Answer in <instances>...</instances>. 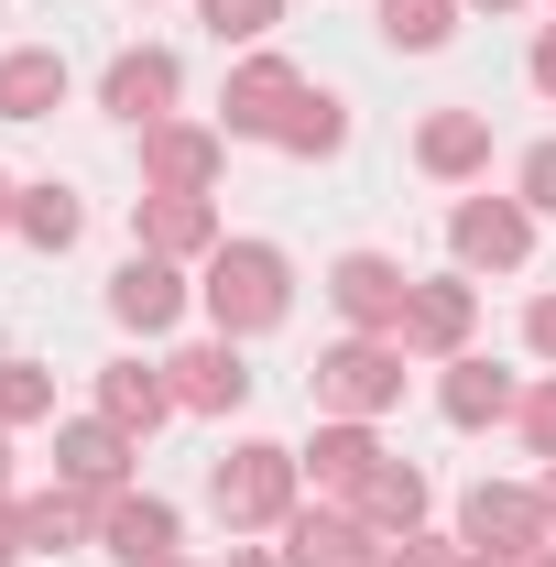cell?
Wrapping results in <instances>:
<instances>
[{
  "label": "cell",
  "mask_w": 556,
  "mask_h": 567,
  "mask_svg": "<svg viewBox=\"0 0 556 567\" xmlns=\"http://www.w3.org/2000/svg\"><path fill=\"white\" fill-rule=\"evenodd\" d=\"M284 306H295V274H284L274 240H218V251H208V317H218V339H262V328H284Z\"/></svg>",
  "instance_id": "1"
},
{
  "label": "cell",
  "mask_w": 556,
  "mask_h": 567,
  "mask_svg": "<svg viewBox=\"0 0 556 567\" xmlns=\"http://www.w3.org/2000/svg\"><path fill=\"white\" fill-rule=\"evenodd\" d=\"M208 502H218V524H240V535L284 524V513H295V447H229Z\"/></svg>",
  "instance_id": "2"
},
{
  "label": "cell",
  "mask_w": 556,
  "mask_h": 567,
  "mask_svg": "<svg viewBox=\"0 0 556 567\" xmlns=\"http://www.w3.org/2000/svg\"><path fill=\"white\" fill-rule=\"evenodd\" d=\"M404 393V339H339L317 360V404L328 415H382Z\"/></svg>",
  "instance_id": "3"
},
{
  "label": "cell",
  "mask_w": 556,
  "mask_h": 567,
  "mask_svg": "<svg viewBox=\"0 0 556 567\" xmlns=\"http://www.w3.org/2000/svg\"><path fill=\"white\" fill-rule=\"evenodd\" d=\"M328 295H339V317L360 328V339H404V306H415L404 262H382V251H349L339 274H328Z\"/></svg>",
  "instance_id": "4"
},
{
  "label": "cell",
  "mask_w": 556,
  "mask_h": 567,
  "mask_svg": "<svg viewBox=\"0 0 556 567\" xmlns=\"http://www.w3.org/2000/svg\"><path fill=\"white\" fill-rule=\"evenodd\" d=\"M447 240H459V262H491V274H513V262L535 251V218H524V197H470V208L447 218Z\"/></svg>",
  "instance_id": "5"
},
{
  "label": "cell",
  "mask_w": 556,
  "mask_h": 567,
  "mask_svg": "<svg viewBox=\"0 0 556 567\" xmlns=\"http://www.w3.org/2000/svg\"><path fill=\"white\" fill-rule=\"evenodd\" d=\"M459 524H470L481 557H546V502H535V492H491V481H481Z\"/></svg>",
  "instance_id": "6"
},
{
  "label": "cell",
  "mask_w": 556,
  "mask_h": 567,
  "mask_svg": "<svg viewBox=\"0 0 556 567\" xmlns=\"http://www.w3.org/2000/svg\"><path fill=\"white\" fill-rule=\"evenodd\" d=\"M284 567H382V535L360 513H284Z\"/></svg>",
  "instance_id": "7"
},
{
  "label": "cell",
  "mask_w": 556,
  "mask_h": 567,
  "mask_svg": "<svg viewBox=\"0 0 556 567\" xmlns=\"http://www.w3.org/2000/svg\"><path fill=\"white\" fill-rule=\"evenodd\" d=\"M110 317H121V328H142V339H153V328H175V317H186L175 262H164V251H132V262L110 274Z\"/></svg>",
  "instance_id": "8"
},
{
  "label": "cell",
  "mask_w": 556,
  "mask_h": 567,
  "mask_svg": "<svg viewBox=\"0 0 556 567\" xmlns=\"http://www.w3.org/2000/svg\"><path fill=\"white\" fill-rule=\"evenodd\" d=\"M99 535H110V557H121V567H175V502H153V492H110Z\"/></svg>",
  "instance_id": "9"
},
{
  "label": "cell",
  "mask_w": 556,
  "mask_h": 567,
  "mask_svg": "<svg viewBox=\"0 0 556 567\" xmlns=\"http://www.w3.org/2000/svg\"><path fill=\"white\" fill-rule=\"evenodd\" d=\"M142 175H153V197H208L218 132H175V121H153V132H142Z\"/></svg>",
  "instance_id": "10"
},
{
  "label": "cell",
  "mask_w": 556,
  "mask_h": 567,
  "mask_svg": "<svg viewBox=\"0 0 556 567\" xmlns=\"http://www.w3.org/2000/svg\"><path fill=\"white\" fill-rule=\"evenodd\" d=\"M99 110H110V121H142V132H153V121L175 110V55H164V44L121 55V66L99 76Z\"/></svg>",
  "instance_id": "11"
},
{
  "label": "cell",
  "mask_w": 556,
  "mask_h": 567,
  "mask_svg": "<svg viewBox=\"0 0 556 567\" xmlns=\"http://www.w3.org/2000/svg\"><path fill=\"white\" fill-rule=\"evenodd\" d=\"M121 458H132V425L87 415L55 436V470H66V492H121Z\"/></svg>",
  "instance_id": "12"
},
{
  "label": "cell",
  "mask_w": 556,
  "mask_h": 567,
  "mask_svg": "<svg viewBox=\"0 0 556 567\" xmlns=\"http://www.w3.org/2000/svg\"><path fill=\"white\" fill-rule=\"evenodd\" d=\"M240 393H251V371H240V339H208V350L175 360V404H186V415H229Z\"/></svg>",
  "instance_id": "13"
},
{
  "label": "cell",
  "mask_w": 556,
  "mask_h": 567,
  "mask_svg": "<svg viewBox=\"0 0 556 567\" xmlns=\"http://www.w3.org/2000/svg\"><path fill=\"white\" fill-rule=\"evenodd\" d=\"M295 99H306V87H295V66H284V55H251V66L229 76V132H262V142H274Z\"/></svg>",
  "instance_id": "14"
},
{
  "label": "cell",
  "mask_w": 556,
  "mask_h": 567,
  "mask_svg": "<svg viewBox=\"0 0 556 567\" xmlns=\"http://www.w3.org/2000/svg\"><path fill=\"white\" fill-rule=\"evenodd\" d=\"M459 339H470V284H459V274L415 284V306H404V350H436V360H459Z\"/></svg>",
  "instance_id": "15"
},
{
  "label": "cell",
  "mask_w": 556,
  "mask_h": 567,
  "mask_svg": "<svg viewBox=\"0 0 556 567\" xmlns=\"http://www.w3.org/2000/svg\"><path fill=\"white\" fill-rule=\"evenodd\" d=\"M295 470H317V492H360V481L382 470V447H371V425H360V415H339V425H317V447H306Z\"/></svg>",
  "instance_id": "16"
},
{
  "label": "cell",
  "mask_w": 556,
  "mask_h": 567,
  "mask_svg": "<svg viewBox=\"0 0 556 567\" xmlns=\"http://www.w3.org/2000/svg\"><path fill=\"white\" fill-rule=\"evenodd\" d=\"M349 502H360V524H371V535H415V524H425V470L382 458V470H371Z\"/></svg>",
  "instance_id": "17"
},
{
  "label": "cell",
  "mask_w": 556,
  "mask_h": 567,
  "mask_svg": "<svg viewBox=\"0 0 556 567\" xmlns=\"http://www.w3.org/2000/svg\"><path fill=\"white\" fill-rule=\"evenodd\" d=\"M415 164L425 175H481L491 164V121L481 110H436V121L415 132Z\"/></svg>",
  "instance_id": "18"
},
{
  "label": "cell",
  "mask_w": 556,
  "mask_h": 567,
  "mask_svg": "<svg viewBox=\"0 0 556 567\" xmlns=\"http://www.w3.org/2000/svg\"><path fill=\"white\" fill-rule=\"evenodd\" d=\"M99 415H110V425H164V415H175V382L142 371V360H110V371H99Z\"/></svg>",
  "instance_id": "19"
},
{
  "label": "cell",
  "mask_w": 556,
  "mask_h": 567,
  "mask_svg": "<svg viewBox=\"0 0 556 567\" xmlns=\"http://www.w3.org/2000/svg\"><path fill=\"white\" fill-rule=\"evenodd\" d=\"M55 99H66V55H44V44L33 55H0V121H44Z\"/></svg>",
  "instance_id": "20"
},
{
  "label": "cell",
  "mask_w": 556,
  "mask_h": 567,
  "mask_svg": "<svg viewBox=\"0 0 556 567\" xmlns=\"http://www.w3.org/2000/svg\"><path fill=\"white\" fill-rule=\"evenodd\" d=\"M208 197H153L142 208V251H164V262H186V251H208Z\"/></svg>",
  "instance_id": "21"
},
{
  "label": "cell",
  "mask_w": 556,
  "mask_h": 567,
  "mask_svg": "<svg viewBox=\"0 0 556 567\" xmlns=\"http://www.w3.org/2000/svg\"><path fill=\"white\" fill-rule=\"evenodd\" d=\"M447 425H491V415H513V382L491 371V360H447Z\"/></svg>",
  "instance_id": "22"
},
{
  "label": "cell",
  "mask_w": 556,
  "mask_h": 567,
  "mask_svg": "<svg viewBox=\"0 0 556 567\" xmlns=\"http://www.w3.org/2000/svg\"><path fill=\"white\" fill-rule=\"evenodd\" d=\"M11 524H22V546H33V557H55V546L87 535V492H33V502H11Z\"/></svg>",
  "instance_id": "23"
},
{
  "label": "cell",
  "mask_w": 556,
  "mask_h": 567,
  "mask_svg": "<svg viewBox=\"0 0 556 567\" xmlns=\"http://www.w3.org/2000/svg\"><path fill=\"white\" fill-rule=\"evenodd\" d=\"M284 153H339V142H349V110H339V99H328V87H306V99H295V110H284Z\"/></svg>",
  "instance_id": "24"
},
{
  "label": "cell",
  "mask_w": 556,
  "mask_h": 567,
  "mask_svg": "<svg viewBox=\"0 0 556 567\" xmlns=\"http://www.w3.org/2000/svg\"><path fill=\"white\" fill-rule=\"evenodd\" d=\"M11 229H22V240H33V251H66L76 229H87V208H76L66 186H33V197H22V208H11Z\"/></svg>",
  "instance_id": "25"
},
{
  "label": "cell",
  "mask_w": 556,
  "mask_h": 567,
  "mask_svg": "<svg viewBox=\"0 0 556 567\" xmlns=\"http://www.w3.org/2000/svg\"><path fill=\"white\" fill-rule=\"evenodd\" d=\"M447 22H459V0H382V44H404V55H436Z\"/></svg>",
  "instance_id": "26"
},
{
  "label": "cell",
  "mask_w": 556,
  "mask_h": 567,
  "mask_svg": "<svg viewBox=\"0 0 556 567\" xmlns=\"http://www.w3.org/2000/svg\"><path fill=\"white\" fill-rule=\"evenodd\" d=\"M33 415H55V382L33 360H0V425H33Z\"/></svg>",
  "instance_id": "27"
},
{
  "label": "cell",
  "mask_w": 556,
  "mask_h": 567,
  "mask_svg": "<svg viewBox=\"0 0 556 567\" xmlns=\"http://www.w3.org/2000/svg\"><path fill=\"white\" fill-rule=\"evenodd\" d=\"M197 11H208V33H218V44H262L284 0H197Z\"/></svg>",
  "instance_id": "28"
},
{
  "label": "cell",
  "mask_w": 556,
  "mask_h": 567,
  "mask_svg": "<svg viewBox=\"0 0 556 567\" xmlns=\"http://www.w3.org/2000/svg\"><path fill=\"white\" fill-rule=\"evenodd\" d=\"M513 415H524V436H535V447H546V458H556V382H535V393H524Z\"/></svg>",
  "instance_id": "29"
},
{
  "label": "cell",
  "mask_w": 556,
  "mask_h": 567,
  "mask_svg": "<svg viewBox=\"0 0 556 567\" xmlns=\"http://www.w3.org/2000/svg\"><path fill=\"white\" fill-rule=\"evenodd\" d=\"M524 208H556V142L524 153Z\"/></svg>",
  "instance_id": "30"
},
{
  "label": "cell",
  "mask_w": 556,
  "mask_h": 567,
  "mask_svg": "<svg viewBox=\"0 0 556 567\" xmlns=\"http://www.w3.org/2000/svg\"><path fill=\"white\" fill-rule=\"evenodd\" d=\"M382 567H470V557H459V546H436V535H404Z\"/></svg>",
  "instance_id": "31"
},
{
  "label": "cell",
  "mask_w": 556,
  "mask_h": 567,
  "mask_svg": "<svg viewBox=\"0 0 556 567\" xmlns=\"http://www.w3.org/2000/svg\"><path fill=\"white\" fill-rule=\"evenodd\" d=\"M524 339H535V350L556 360V295H535V317H524Z\"/></svg>",
  "instance_id": "32"
},
{
  "label": "cell",
  "mask_w": 556,
  "mask_h": 567,
  "mask_svg": "<svg viewBox=\"0 0 556 567\" xmlns=\"http://www.w3.org/2000/svg\"><path fill=\"white\" fill-rule=\"evenodd\" d=\"M535 87L556 99V22H546V44H535Z\"/></svg>",
  "instance_id": "33"
},
{
  "label": "cell",
  "mask_w": 556,
  "mask_h": 567,
  "mask_svg": "<svg viewBox=\"0 0 556 567\" xmlns=\"http://www.w3.org/2000/svg\"><path fill=\"white\" fill-rule=\"evenodd\" d=\"M22 557V524H11V502H0V567Z\"/></svg>",
  "instance_id": "34"
},
{
  "label": "cell",
  "mask_w": 556,
  "mask_h": 567,
  "mask_svg": "<svg viewBox=\"0 0 556 567\" xmlns=\"http://www.w3.org/2000/svg\"><path fill=\"white\" fill-rule=\"evenodd\" d=\"M535 502H546V524H556V458H546V492H535Z\"/></svg>",
  "instance_id": "35"
},
{
  "label": "cell",
  "mask_w": 556,
  "mask_h": 567,
  "mask_svg": "<svg viewBox=\"0 0 556 567\" xmlns=\"http://www.w3.org/2000/svg\"><path fill=\"white\" fill-rule=\"evenodd\" d=\"M470 567H535V557H470Z\"/></svg>",
  "instance_id": "36"
},
{
  "label": "cell",
  "mask_w": 556,
  "mask_h": 567,
  "mask_svg": "<svg viewBox=\"0 0 556 567\" xmlns=\"http://www.w3.org/2000/svg\"><path fill=\"white\" fill-rule=\"evenodd\" d=\"M0 502H11V447H0Z\"/></svg>",
  "instance_id": "37"
},
{
  "label": "cell",
  "mask_w": 556,
  "mask_h": 567,
  "mask_svg": "<svg viewBox=\"0 0 556 567\" xmlns=\"http://www.w3.org/2000/svg\"><path fill=\"white\" fill-rule=\"evenodd\" d=\"M11 208H22V197H11V186H0V229H11Z\"/></svg>",
  "instance_id": "38"
},
{
  "label": "cell",
  "mask_w": 556,
  "mask_h": 567,
  "mask_svg": "<svg viewBox=\"0 0 556 567\" xmlns=\"http://www.w3.org/2000/svg\"><path fill=\"white\" fill-rule=\"evenodd\" d=\"M491 11H513V0H491Z\"/></svg>",
  "instance_id": "39"
},
{
  "label": "cell",
  "mask_w": 556,
  "mask_h": 567,
  "mask_svg": "<svg viewBox=\"0 0 556 567\" xmlns=\"http://www.w3.org/2000/svg\"><path fill=\"white\" fill-rule=\"evenodd\" d=\"M240 567H262V557H240Z\"/></svg>",
  "instance_id": "40"
},
{
  "label": "cell",
  "mask_w": 556,
  "mask_h": 567,
  "mask_svg": "<svg viewBox=\"0 0 556 567\" xmlns=\"http://www.w3.org/2000/svg\"><path fill=\"white\" fill-rule=\"evenodd\" d=\"M535 567H556V557H535Z\"/></svg>",
  "instance_id": "41"
}]
</instances>
